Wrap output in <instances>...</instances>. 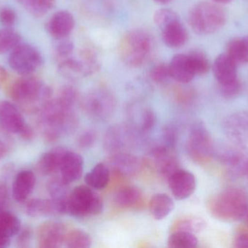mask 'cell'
<instances>
[{
    "label": "cell",
    "instance_id": "cell-1",
    "mask_svg": "<svg viewBox=\"0 0 248 248\" xmlns=\"http://www.w3.org/2000/svg\"><path fill=\"white\" fill-rule=\"evenodd\" d=\"M39 113V128L47 142L58 141L63 134L76 130L78 125L73 109L64 106L58 99L46 102Z\"/></svg>",
    "mask_w": 248,
    "mask_h": 248
},
{
    "label": "cell",
    "instance_id": "cell-2",
    "mask_svg": "<svg viewBox=\"0 0 248 248\" xmlns=\"http://www.w3.org/2000/svg\"><path fill=\"white\" fill-rule=\"evenodd\" d=\"M154 49L155 42L152 35L144 29H136L124 33L119 42L118 52L124 64L138 68L150 59Z\"/></svg>",
    "mask_w": 248,
    "mask_h": 248
},
{
    "label": "cell",
    "instance_id": "cell-3",
    "mask_svg": "<svg viewBox=\"0 0 248 248\" xmlns=\"http://www.w3.org/2000/svg\"><path fill=\"white\" fill-rule=\"evenodd\" d=\"M208 210L214 218L224 222H235L246 216L248 198L246 192L237 188L224 189L208 201Z\"/></svg>",
    "mask_w": 248,
    "mask_h": 248
},
{
    "label": "cell",
    "instance_id": "cell-4",
    "mask_svg": "<svg viewBox=\"0 0 248 248\" xmlns=\"http://www.w3.org/2000/svg\"><path fill=\"white\" fill-rule=\"evenodd\" d=\"M9 96L13 100L23 105L26 109L39 112L52 99V90L34 77L22 76L9 87Z\"/></svg>",
    "mask_w": 248,
    "mask_h": 248
},
{
    "label": "cell",
    "instance_id": "cell-5",
    "mask_svg": "<svg viewBox=\"0 0 248 248\" xmlns=\"http://www.w3.org/2000/svg\"><path fill=\"white\" fill-rule=\"evenodd\" d=\"M225 10L217 3L201 1L188 13V23L192 30L199 35L212 34L225 25Z\"/></svg>",
    "mask_w": 248,
    "mask_h": 248
},
{
    "label": "cell",
    "instance_id": "cell-6",
    "mask_svg": "<svg viewBox=\"0 0 248 248\" xmlns=\"http://www.w3.org/2000/svg\"><path fill=\"white\" fill-rule=\"evenodd\" d=\"M103 201L88 185L76 186L70 192L68 214L77 218L95 216L103 213Z\"/></svg>",
    "mask_w": 248,
    "mask_h": 248
},
{
    "label": "cell",
    "instance_id": "cell-7",
    "mask_svg": "<svg viewBox=\"0 0 248 248\" xmlns=\"http://www.w3.org/2000/svg\"><path fill=\"white\" fill-rule=\"evenodd\" d=\"M81 106L90 117L97 120H105L114 113L117 100L110 90L106 88L95 89L83 98Z\"/></svg>",
    "mask_w": 248,
    "mask_h": 248
},
{
    "label": "cell",
    "instance_id": "cell-8",
    "mask_svg": "<svg viewBox=\"0 0 248 248\" xmlns=\"http://www.w3.org/2000/svg\"><path fill=\"white\" fill-rule=\"evenodd\" d=\"M186 149L192 160L202 165L211 161L214 157L215 151L214 142L202 122H197L191 128Z\"/></svg>",
    "mask_w": 248,
    "mask_h": 248
},
{
    "label": "cell",
    "instance_id": "cell-9",
    "mask_svg": "<svg viewBox=\"0 0 248 248\" xmlns=\"http://www.w3.org/2000/svg\"><path fill=\"white\" fill-rule=\"evenodd\" d=\"M10 68L21 76L31 75L43 64L40 52L28 44H20L10 52L8 58Z\"/></svg>",
    "mask_w": 248,
    "mask_h": 248
},
{
    "label": "cell",
    "instance_id": "cell-10",
    "mask_svg": "<svg viewBox=\"0 0 248 248\" xmlns=\"http://www.w3.org/2000/svg\"><path fill=\"white\" fill-rule=\"evenodd\" d=\"M227 138L239 148L248 151V112L229 115L223 123Z\"/></svg>",
    "mask_w": 248,
    "mask_h": 248
},
{
    "label": "cell",
    "instance_id": "cell-11",
    "mask_svg": "<svg viewBox=\"0 0 248 248\" xmlns=\"http://www.w3.org/2000/svg\"><path fill=\"white\" fill-rule=\"evenodd\" d=\"M68 230L65 224L60 221H49L43 223L38 229V246L41 248L62 247L65 243Z\"/></svg>",
    "mask_w": 248,
    "mask_h": 248
},
{
    "label": "cell",
    "instance_id": "cell-12",
    "mask_svg": "<svg viewBox=\"0 0 248 248\" xmlns=\"http://www.w3.org/2000/svg\"><path fill=\"white\" fill-rule=\"evenodd\" d=\"M217 160L235 176L248 175V156L237 149L223 147L214 151Z\"/></svg>",
    "mask_w": 248,
    "mask_h": 248
},
{
    "label": "cell",
    "instance_id": "cell-13",
    "mask_svg": "<svg viewBox=\"0 0 248 248\" xmlns=\"http://www.w3.org/2000/svg\"><path fill=\"white\" fill-rule=\"evenodd\" d=\"M169 188L175 199H187L195 192L197 182L195 176L188 170L179 168L169 180Z\"/></svg>",
    "mask_w": 248,
    "mask_h": 248
},
{
    "label": "cell",
    "instance_id": "cell-14",
    "mask_svg": "<svg viewBox=\"0 0 248 248\" xmlns=\"http://www.w3.org/2000/svg\"><path fill=\"white\" fill-rule=\"evenodd\" d=\"M75 27L74 16L66 10L56 12L46 24L48 33L56 39H65L72 33Z\"/></svg>",
    "mask_w": 248,
    "mask_h": 248
},
{
    "label": "cell",
    "instance_id": "cell-15",
    "mask_svg": "<svg viewBox=\"0 0 248 248\" xmlns=\"http://www.w3.org/2000/svg\"><path fill=\"white\" fill-rule=\"evenodd\" d=\"M84 170L83 157L75 151L67 149L62 156L60 165V176L64 182L70 183L78 181L81 177Z\"/></svg>",
    "mask_w": 248,
    "mask_h": 248
},
{
    "label": "cell",
    "instance_id": "cell-16",
    "mask_svg": "<svg viewBox=\"0 0 248 248\" xmlns=\"http://www.w3.org/2000/svg\"><path fill=\"white\" fill-rule=\"evenodd\" d=\"M26 125L23 115L13 103L0 102V126L4 131L20 134Z\"/></svg>",
    "mask_w": 248,
    "mask_h": 248
},
{
    "label": "cell",
    "instance_id": "cell-17",
    "mask_svg": "<svg viewBox=\"0 0 248 248\" xmlns=\"http://www.w3.org/2000/svg\"><path fill=\"white\" fill-rule=\"evenodd\" d=\"M69 185L61 176L52 178L48 183V192L55 205L57 215L68 214V198L71 191Z\"/></svg>",
    "mask_w": 248,
    "mask_h": 248
},
{
    "label": "cell",
    "instance_id": "cell-18",
    "mask_svg": "<svg viewBox=\"0 0 248 248\" xmlns=\"http://www.w3.org/2000/svg\"><path fill=\"white\" fill-rule=\"evenodd\" d=\"M213 72L218 84H227L237 80V64L227 53L221 54L216 58Z\"/></svg>",
    "mask_w": 248,
    "mask_h": 248
},
{
    "label": "cell",
    "instance_id": "cell-19",
    "mask_svg": "<svg viewBox=\"0 0 248 248\" xmlns=\"http://www.w3.org/2000/svg\"><path fill=\"white\" fill-rule=\"evenodd\" d=\"M170 78L177 83L187 84L195 78V74L189 61L185 54H177L172 58L169 64Z\"/></svg>",
    "mask_w": 248,
    "mask_h": 248
},
{
    "label": "cell",
    "instance_id": "cell-20",
    "mask_svg": "<svg viewBox=\"0 0 248 248\" xmlns=\"http://www.w3.org/2000/svg\"><path fill=\"white\" fill-rule=\"evenodd\" d=\"M110 164L115 172L124 176H134L139 173L141 167L137 157L125 151L112 154Z\"/></svg>",
    "mask_w": 248,
    "mask_h": 248
},
{
    "label": "cell",
    "instance_id": "cell-21",
    "mask_svg": "<svg viewBox=\"0 0 248 248\" xmlns=\"http://www.w3.org/2000/svg\"><path fill=\"white\" fill-rule=\"evenodd\" d=\"M36 184V176L31 170H23L16 175L13 183V197L17 202H23L31 195Z\"/></svg>",
    "mask_w": 248,
    "mask_h": 248
},
{
    "label": "cell",
    "instance_id": "cell-22",
    "mask_svg": "<svg viewBox=\"0 0 248 248\" xmlns=\"http://www.w3.org/2000/svg\"><path fill=\"white\" fill-rule=\"evenodd\" d=\"M162 39L166 46L179 48L184 46L189 39L186 28L180 19L172 22L161 29Z\"/></svg>",
    "mask_w": 248,
    "mask_h": 248
},
{
    "label": "cell",
    "instance_id": "cell-23",
    "mask_svg": "<svg viewBox=\"0 0 248 248\" xmlns=\"http://www.w3.org/2000/svg\"><path fill=\"white\" fill-rule=\"evenodd\" d=\"M114 201L116 205L122 209H137L144 205V195L137 186H126L118 191Z\"/></svg>",
    "mask_w": 248,
    "mask_h": 248
},
{
    "label": "cell",
    "instance_id": "cell-24",
    "mask_svg": "<svg viewBox=\"0 0 248 248\" xmlns=\"http://www.w3.org/2000/svg\"><path fill=\"white\" fill-rule=\"evenodd\" d=\"M132 135L126 128L123 126L112 127L106 132L105 137V146L106 149L110 152H123L131 142Z\"/></svg>",
    "mask_w": 248,
    "mask_h": 248
},
{
    "label": "cell",
    "instance_id": "cell-25",
    "mask_svg": "<svg viewBox=\"0 0 248 248\" xmlns=\"http://www.w3.org/2000/svg\"><path fill=\"white\" fill-rule=\"evenodd\" d=\"M67 149L56 147L44 153L36 163V170L42 176H49L59 170L60 165Z\"/></svg>",
    "mask_w": 248,
    "mask_h": 248
},
{
    "label": "cell",
    "instance_id": "cell-26",
    "mask_svg": "<svg viewBox=\"0 0 248 248\" xmlns=\"http://www.w3.org/2000/svg\"><path fill=\"white\" fill-rule=\"evenodd\" d=\"M148 206L152 216L157 221H161L171 214L175 204L169 195L160 193L152 197Z\"/></svg>",
    "mask_w": 248,
    "mask_h": 248
},
{
    "label": "cell",
    "instance_id": "cell-27",
    "mask_svg": "<svg viewBox=\"0 0 248 248\" xmlns=\"http://www.w3.org/2000/svg\"><path fill=\"white\" fill-rule=\"evenodd\" d=\"M58 71L63 78L71 81L88 77L85 66L79 58L72 57L58 63Z\"/></svg>",
    "mask_w": 248,
    "mask_h": 248
},
{
    "label": "cell",
    "instance_id": "cell-28",
    "mask_svg": "<svg viewBox=\"0 0 248 248\" xmlns=\"http://www.w3.org/2000/svg\"><path fill=\"white\" fill-rule=\"evenodd\" d=\"M84 180L87 185L94 190L104 189L110 182V167L104 163H98L87 173Z\"/></svg>",
    "mask_w": 248,
    "mask_h": 248
},
{
    "label": "cell",
    "instance_id": "cell-29",
    "mask_svg": "<svg viewBox=\"0 0 248 248\" xmlns=\"http://www.w3.org/2000/svg\"><path fill=\"white\" fill-rule=\"evenodd\" d=\"M26 212L32 218L57 215L55 205L51 199L35 198L31 199L26 204Z\"/></svg>",
    "mask_w": 248,
    "mask_h": 248
},
{
    "label": "cell",
    "instance_id": "cell-30",
    "mask_svg": "<svg viewBox=\"0 0 248 248\" xmlns=\"http://www.w3.org/2000/svg\"><path fill=\"white\" fill-rule=\"evenodd\" d=\"M227 54L236 64L248 63V36L232 39L227 47Z\"/></svg>",
    "mask_w": 248,
    "mask_h": 248
},
{
    "label": "cell",
    "instance_id": "cell-31",
    "mask_svg": "<svg viewBox=\"0 0 248 248\" xmlns=\"http://www.w3.org/2000/svg\"><path fill=\"white\" fill-rule=\"evenodd\" d=\"M21 230V223L17 215L4 209L0 211V233L11 237L17 235Z\"/></svg>",
    "mask_w": 248,
    "mask_h": 248
},
{
    "label": "cell",
    "instance_id": "cell-32",
    "mask_svg": "<svg viewBox=\"0 0 248 248\" xmlns=\"http://www.w3.org/2000/svg\"><path fill=\"white\" fill-rule=\"evenodd\" d=\"M93 239L91 236L81 229L68 230L65 236L64 246L68 248H87L91 247Z\"/></svg>",
    "mask_w": 248,
    "mask_h": 248
},
{
    "label": "cell",
    "instance_id": "cell-33",
    "mask_svg": "<svg viewBox=\"0 0 248 248\" xmlns=\"http://www.w3.org/2000/svg\"><path fill=\"white\" fill-rule=\"evenodd\" d=\"M205 227L206 223L202 218L195 216H185L176 221L170 230L171 231H186L195 234L203 231Z\"/></svg>",
    "mask_w": 248,
    "mask_h": 248
},
{
    "label": "cell",
    "instance_id": "cell-34",
    "mask_svg": "<svg viewBox=\"0 0 248 248\" xmlns=\"http://www.w3.org/2000/svg\"><path fill=\"white\" fill-rule=\"evenodd\" d=\"M28 13L39 17L49 13L55 5V0H16Z\"/></svg>",
    "mask_w": 248,
    "mask_h": 248
},
{
    "label": "cell",
    "instance_id": "cell-35",
    "mask_svg": "<svg viewBox=\"0 0 248 248\" xmlns=\"http://www.w3.org/2000/svg\"><path fill=\"white\" fill-rule=\"evenodd\" d=\"M198 244L195 234L186 231H171L168 239V246L172 248H192Z\"/></svg>",
    "mask_w": 248,
    "mask_h": 248
},
{
    "label": "cell",
    "instance_id": "cell-36",
    "mask_svg": "<svg viewBox=\"0 0 248 248\" xmlns=\"http://www.w3.org/2000/svg\"><path fill=\"white\" fill-rule=\"evenodd\" d=\"M21 35L12 28L0 29V54L11 52L20 45Z\"/></svg>",
    "mask_w": 248,
    "mask_h": 248
},
{
    "label": "cell",
    "instance_id": "cell-37",
    "mask_svg": "<svg viewBox=\"0 0 248 248\" xmlns=\"http://www.w3.org/2000/svg\"><path fill=\"white\" fill-rule=\"evenodd\" d=\"M78 58L85 66L88 77L93 75L100 69V59L95 50L91 48H84L78 53Z\"/></svg>",
    "mask_w": 248,
    "mask_h": 248
},
{
    "label": "cell",
    "instance_id": "cell-38",
    "mask_svg": "<svg viewBox=\"0 0 248 248\" xmlns=\"http://www.w3.org/2000/svg\"><path fill=\"white\" fill-rule=\"evenodd\" d=\"M155 160L159 173L167 181L179 169V162L174 156L172 155L171 153Z\"/></svg>",
    "mask_w": 248,
    "mask_h": 248
},
{
    "label": "cell",
    "instance_id": "cell-39",
    "mask_svg": "<svg viewBox=\"0 0 248 248\" xmlns=\"http://www.w3.org/2000/svg\"><path fill=\"white\" fill-rule=\"evenodd\" d=\"M195 75H204L211 69V64L207 55L201 50H193L188 54Z\"/></svg>",
    "mask_w": 248,
    "mask_h": 248
},
{
    "label": "cell",
    "instance_id": "cell-40",
    "mask_svg": "<svg viewBox=\"0 0 248 248\" xmlns=\"http://www.w3.org/2000/svg\"><path fill=\"white\" fill-rule=\"evenodd\" d=\"M56 41L53 47V56L55 61L60 63L71 58L75 49L74 42L68 38L56 39Z\"/></svg>",
    "mask_w": 248,
    "mask_h": 248
},
{
    "label": "cell",
    "instance_id": "cell-41",
    "mask_svg": "<svg viewBox=\"0 0 248 248\" xmlns=\"http://www.w3.org/2000/svg\"><path fill=\"white\" fill-rule=\"evenodd\" d=\"M180 19L179 15L174 10L169 8H160L155 13L153 20L157 27L161 30L172 22Z\"/></svg>",
    "mask_w": 248,
    "mask_h": 248
},
{
    "label": "cell",
    "instance_id": "cell-42",
    "mask_svg": "<svg viewBox=\"0 0 248 248\" xmlns=\"http://www.w3.org/2000/svg\"><path fill=\"white\" fill-rule=\"evenodd\" d=\"M57 99L66 107L73 109L79 99L78 90L72 85H65L61 87Z\"/></svg>",
    "mask_w": 248,
    "mask_h": 248
},
{
    "label": "cell",
    "instance_id": "cell-43",
    "mask_svg": "<svg viewBox=\"0 0 248 248\" xmlns=\"http://www.w3.org/2000/svg\"><path fill=\"white\" fill-rule=\"evenodd\" d=\"M150 78L157 84H163L170 78L169 64L159 63L150 70Z\"/></svg>",
    "mask_w": 248,
    "mask_h": 248
},
{
    "label": "cell",
    "instance_id": "cell-44",
    "mask_svg": "<svg viewBox=\"0 0 248 248\" xmlns=\"http://www.w3.org/2000/svg\"><path fill=\"white\" fill-rule=\"evenodd\" d=\"M243 90V84L239 79L227 83V84H219L220 93L224 99L231 100L237 98Z\"/></svg>",
    "mask_w": 248,
    "mask_h": 248
},
{
    "label": "cell",
    "instance_id": "cell-45",
    "mask_svg": "<svg viewBox=\"0 0 248 248\" xmlns=\"http://www.w3.org/2000/svg\"><path fill=\"white\" fill-rule=\"evenodd\" d=\"M97 138V134L93 129H87L78 135L77 140V144L78 148L81 149H90L94 145Z\"/></svg>",
    "mask_w": 248,
    "mask_h": 248
},
{
    "label": "cell",
    "instance_id": "cell-46",
    "mask_svg": "<svg viewBox=\"0 0 248 248\" xmlns=\"http://www.w3.org/2000/svg\"><path fill=\"white\" fill-rule=\"evenodd\" d=\"M141 115L140 128L143 132H149L155 128L157 123V116L152 109H146Z\"/></svg>",
    "mask_w": 248,
    "mask_h": 248
},
{
    "label": "cell",
    "instance_id": "cell-47",
    "mask_svg": "<svg viewBox=\"0 0 248 248\" xmlns=\"http://www.w3.org/2000/svg\"><path fill=\"white\" fill-rule=\"evenodd\" d=\"M17 16L13 9L8 7L0 9V23L4 27L11 28L16 23Z\"/></svg>",
    "mask_w": 248,
    "mask_h": 248
},
{
    "label": "cell",
    "instance_id": "cell-48",
    "mask_svg": "<svg viewBox=\"0 0 248 248\" xmlns=\"http://www.w3.org/2000/svg\"><path fill=\"white\" fill-rule=\"evenodd\" d=\"M163 138L164 145L173 150L178 141L177 131L172 125L166 126L163 131Z\"/></svg>",
    "mask_w": 248,
    "mask_h": 248
},
{
    "label": "cell",
    "instance_id": "cell-49",
    "mask_svg": "<svg viewBox=\"0 0 248 248\" xmlns=\"http://www.w3.org/2000/svg\"><path fill=\"white\" fill-rule=\"evenodd\" d=\"M31 239V231L30 228H23L17 234V247L28 248Z\"/></svg>",
    "mask_w": 248,
    "mask_h": 248
},
{
    "label": "cell",
    "instance_id": "cell-50",
    "mask_svg": "<svg viewBox=\"0 0 248 248\" xmlns=\"http://www.w3.org/2000/svg\"><path fill=\"white\" fill-rule=\"evenodd\" d=\"M234 247L248 248V234L242 233L238 234L234 240Z\"/></svg>",
    "mask_w": 248,
    "mask_h": 248
},
{
    "label": "cell",
    "instance_id": "cell-51",
    "mask_svg": "<svg viewBox=\"0 0 248 248\" xmlns=\"http://www.w3.org/2000/svg\"><path fill=\"white\" fill-rule=\"evenodd\" d=\"M7 200H8V190L7 186L0 183V211L4 209Z\"/></svg>",
    "mask_w": 248,
    "mask_h": 248
},
{
    "label": "cell",
    "instance_id": "cell-52",
    "mask_svg": "<svg viewBox=\"0 0 248 248\" xmlns=\"http://www.w3.org/2000/svg\"><path fill=\"white\" fill-rule=\"evenodd\" d=\"M19 135H20L23 139L26 140V141H30V140L33 139L34 132H33L31 127L26 124Z\"/></svg>",
    "mask_w": 248,
    "mask_h": 248
},
{
    "label": "cell",
    "instance_id": "cell-53",
    "mask_svg": "<svg viewBox=\"0 0 248 248\" xmlns=\"http://www.w3.org/2000/svg\"><path fill=\"white\" fill-rule=\"evenodd\" d=\"M8 79V74L7 71L0 65V87L7 83Z\"/></svg>",
    "mask_w": 248,
    "mask_h": 248
},
{
    "label": "cell",
    "instance_id": "cell-54",
    "mask_svg": "<svg viewBox=\"0 0 248 248\" xmlns=\"http://www.w3.org/2000/svg\"><path fill=\"white\" fill-rule=\"evenodd\" d=\"M10 239L0 233V248H8L10 244Z\"/></svg>",
    "mask_w": 248,
    "mask_h": 248
},
{
    "label": "cell",
    "instance_id": "cell-55",
    "mask_svg": "<svg viewBox=\"0 0 248 248\" xmlns=\"http://www.w3.org/2000/svg\"><path fill=\"white\" fill-rule=\"evenodd\" d=\"M7 147L2 140L0 139V160L5 156L7 153Z\"/></svg>",
    "mask_w": 248,
    "mask_h": 248
},
{
    "label": "cell",
    "instance_id": "cell-56",
    "mask_svg": "<svg viewBox=\"0 0 248 248\" xmlns=\"http://www.w3.org/2000/svg\"><path fill=\"white\" fill-rule=\"evenodd\" d=\"M215 3H217V4H229V3L231 2L232 0H213Z\"/></svg>",
    "mask_w": 248,
    "mask_h": 248
},
{
    "label": "cell",
    "instance_id": "cell-57",
    "mask_svg": "<svg viewBox=\"0 0 248 248\" xmlns=\"http://www.w3.org/2000/svg\"><path fill=\"white\" fill-rule=\"evenodd\" d=\"M153 1H155V2L158 3V4H168V3L171 1L172 0H153Z\"/></svg>",
    "mask_w": 248,
    "mask_h": 248
},
{
    "label": "cell",
    "instance_id": "cell-58",
    "mask_svg": "<svg viewBox=\"0 0 248 248\" xmlns=\"http://www.w3.org/2000/svg\"><path fill=\"white\" fill-rule=\"evenodd\" d=\"M246 215H247V222H248V211L247 214H246Z\"/></svg>",
    "mask_w": 248,
    "mask_h": 248
}]
</instances>
